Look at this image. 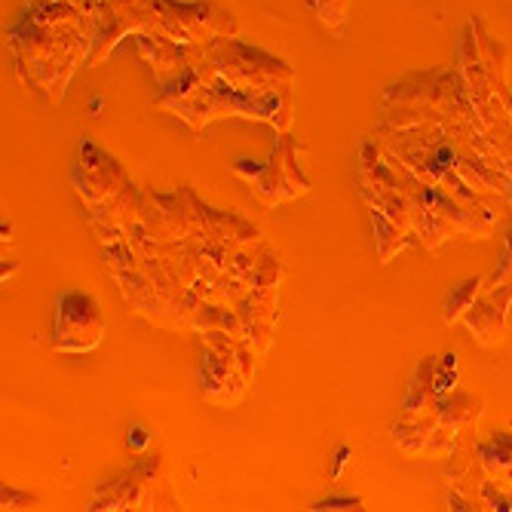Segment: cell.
Wrapping results in <instances>:
<instances>
[{"label": "cell", "mask_w": 512, "mask_h": 512, "mask_svg": "<svg viewBox=\"0 0 512 512\" xmlns=\"http://www.w3.org/2000/svg\"><path fill=\"white\" fill-rule=\"evenodd\" d=\"M92 43H96L92 13L86 7L68 4V0L31 4L7 31L16 74L31 89H40L50 102L65 99L71 77L89 62Z\"/></svg>", "instance_id": "cell-1"}, {"label": "cell", "mask_w": 512, "mask_h": 512, "mask_svg": "<svg viewBox=\"0 0 512 512\" xmlns=\"http://www.w3.org/2000/svg\"><path fill=\"white\" fill-rule=\"evenodd\" d=\"M292 99L295 96H273V99L246 96V92L234 89L221 77L206 80L200 71L188 68L175 80H169L166 86H157L154 108L178 117L194 132H200L209 123L224 120V117H243V120H258V123L273 126L279 135V132H289L295 123Z\"/></svg>", "instance_id": "cell-2"}, {"label": "cell", "mask_w": 512, "mask_h": 512, "mask_svg": "<svg viewBox=\"0 0 512 512\" xmlns=\"http://www.w3.org/2000/svg\"><path fill=\"white\" fill-rule=\"evenodd\" d=\"M206 53L212 59L215 74L234 89L246 92V96H258V99L295 96L298 86L295 68L286 59L261 50V46L246 43L240 34L206 43Z\"/></svg>", "instance_id": "cell-3"}, {"label": "cell", "mask_w": 512, "mask_h": 512, "mask_svg": "<svg viewBox=\"0 0 512 512\" xmlns=\"http://www.w3.org/2000/svg\"><path fill=\"white\" fill-rule=\"evenodd\" d=\"M301 154H304V148L295 142V138L289 132H279L276 145L270 151V160L264 166H258L252 160H237L234 172L252 184L255 194L267 206H283V203H292L313 191V181L301 169Z\"/></svg>", "instance_id": "cell-4"}, {"label": "cell", "mask_w": 512, "mask_h": 512, "mask_svg": "<svg viewBox=\"0 0 512 512\" xmlns=\"http://www.w3.org/2000/svg\"><path fill=\"white\" fill-rule=\"evenodd\" d=\"M154 25V34L181 46H206L218 37L240 34L237 16L215 0H154Z\"/></svg>", "instance_id": "cell-5"}, {"label": "cell", "mask_w": 512, "mask_h": 512, "mask_svg": "<svg viewBox=\"0 0 512 512\" xmlns=\"http://www.w3.org/2000/svg\"><path fill=\"white\" fill-rule=\"evenodd\" d=\"M286 279V267L273 249H267L258 261L252 292L234 307L243 322V341H249L258 353L267 350L276 338L279 325V286Z\"/></svg>", "instance_id": "cell-6"}, {"label": "cell", "mask_w": 512, "mask_h": 512, "mask_svg": "<svg viewBox=\"0 0 512 512\" xmlns=\"http://www.w3.org/2000/svg\"><path fill=\"white\" fill-rule=\"evenodd\" d=\"M160 503H172L169 476L163 457H145L135 463L132 470L99 482L96 497H92L89 509H105V512H123V509H154Z\"/></svg>", "instance_id": "cell-7"}, {"label": "cell", "mask_w": 512, "mask_h": 512, "mask_svg": "<svg viewBox=\"0 0 512 512\" xmlns=\"http://www.w3.org/2000/svg\"><path fill=\"white\" fill-rule=\"evenodd\" d=\"M92 25H96V43L89 53V68L105 65V59L117 50V43L135 34H154V0H99L89 7Z\"/></svg>", "instance_id": "cell-8"}, {"label": "cell", "mask_w": 512, "mask_h": 512, "mask_svg": "<svg viewBox=\"0 0 512 512\" xmlns=\"http://www.w3.org/2000/svg\"><path fill=\"white\" fill-rule=\"evenodd\" d=\"M200 338H203V365H200L203 396L224 408L237 405L249 387L237 368L243 338H230L224 332H203Z\"/></svg>", "instance_id": "cell-9"}, {"label": "cell", "mask_w": 512, "mask_h": 512, "mask_svg": "<svg viewBox=\"0 0 512 512\" xmlns=\"http://www.w3.org/2000/svg\"><path fill=\"white\" fill-rule=\"evenodd\" d=\"M105 338V313L83 292H62L56 301L53 350L56 353H89Z\"/></svg>", "instance_id": "cell-10"}, {"label": "cell", "mask_w": 512, "mask_h": 512, "mask_svg": "<svg viewBox=\"0 0 512 512\" xmlns=\"http://www.w3.org/2000/svg\"><path fill=\"white\" fill-rule=\"evenodd\" d=\"M114 279H117L120 295L129 304V310H135L142 319L157 325V329H166V332L191 329V319H194V310L200 304V295L188 304H172L154 289V283L138 267L126 270V273H114Z\"/></svg>", "instance_id": "cell-11"}, {"label": "cell", "mask_w": 512, "mask_h": 512, "mask_svg": "<svg viewBox=\"0 0 512 512\" xmlns=\"http://www.w3.org/2000/svg\"><path fill=\"white\" fill-rule=\"evenodd\" d=\"M129 181L132 178H129L126 166L114 154L99 148L92 138H83L77 160H74V191L83 206H99V203L111 200L117 191L126 188Z\"/></svg>", "instance_id": "cell-12"}, {"label": "cell", "mask_w": 512, "mask_h": 512, "mask_svg": "<svg viewBox=\"0 0 512 512\" xmlns=\"http://www.w3.org/2000/svg\"><path fill=\"white\" fill-rule=\"evenodd\" d=\"M142 230L154 243H184L191 240L197 218L191 203V188L181 184L172 194H160L145 188V209H142Z\"/></svg>", "instance_id": "cell-13"}, {"label": "cell", "mask_w": 512, "mask_h": 512, "mask_svg": "<svg viewBox=\"0 0 512 512\" xmlns=\"http://www.w3.org/2000/svg\"><path fill=\"white\" fill-rule=\"evenodd\" d=\"M191 203H194V218H197V227L188 243L194 246H203V243H218V246H227L230 252H243L255 243H261V230L246 221L243 215L237 212H221V209H212L209 203H203L197 197V191L191 188Z\"/></svg>", "instance_id": "cell-14"}, {"label": "cell", "mask_w": 512, "mask_h": 512, "mask_svg": "<svg viewBox=\"0 0 512 512\" xmlns=\"http://www.w3.org/2000/svg\"><path fill=\"white\" fill-rule=\"evenodd\" d=\"M142 209H145V188H135L129 181L111 200L99 206H83V215H86V224L92 227V234H96V240L102 246H111V243L126 240V230L142 221Z\"/></svg>", "instance_id": "cell-15"}, {"label": "cell", "mask_w": 512, "mask_h": 512, "mask_svg": "<svg viewBox=\"0 0 512 512\" xmlns=\"http://www.w3.org/2000/svg\"><path fill=\"white\" fill-rule=\"evenodd\" d=\"M482 417V402L473 399L470 393L454 390L448 396H442V411H439V424L427 439L424 457H448L457 442L476 430V421Z\"/></svg>", "instance_id": "cell-16"}, {"label": "cell", "mask_w": 512, "mask_h": 512, "mask_svg": "<svg viewBox=\"0 0 512 512\" xmlns=\"http://www.w3.org/2000/svg\"><path fill=\"white\" fill-rule=\"evenodd\" d=\"M135 46H138V56H142V62L148 65L157 86H166L169 80H175L178 74L191 68V46H181L169 37L135 34Z\"/></svg>", "instance_id": "cell-17"}, {"label": "cell", "mask_w": 512, "mask_h": 512, "mask_svg": "<svg viewBox=\"0 0 512 512\" xmlns=\"http://www.w3.org/2000/svg\"><path fill=\"white\" fill-rule=\"evenodd\" d=\"M470 25H473V31H476L479 50H482V59H485L488 86H491V92L503 102V108H506L509 117H512V92H509V86H506V59H509V50H506V46H503L500 40H494V37L488 34L482 16H470Z\"/></svg>", "instance_id": "cell-18"}, {"label": "cell", "mask_w": 512, "mask_h": 512, "mask_svg": "<svg viewBox=\"0 0 512 512\" xmlns=\"http://www.w3.org/2000/svg\"><path fill=\"white\" fill-rule=\"evenodd\" d=\"M436 362L439 359H424L414 368L411 387L399 405V421H417V417H424L427 411H433L439 405L442 396L436 393Z\"/></svg>", "instance_id": "cell-19"}, {"label": "cell", "mask_w": 512, "mask_h": 512, "mask_svg": "<svg viewBox=\"0 0 512 512\" xmlns=\"http://www.w3.org/2000/svg\"><path fill=\"white\" fill-rule=\"evenodd\" d=\"M506 316H509V310H503L500 304H494L485 292H482V298L463 313V325H467V332L473 335V341L476 344H482V347H497L500 341H503V335H506Z\"/></svg>", "instance_id": "cell-20"}, {"label": "cell", "mask_w": 512, "mask_h": 512, "mask_svg": "<svg viewBox=\"0 0 512 512\" xmlns=\"http://www.w3.org/2000/svg\"><path fill=\"white\" fill-rule=\"evenodd\" d=\"M191 332H197V335H203V332H224L230 338H243V322H240L237 310L200 298V304L194 310V319H191Z\"/></svg>", "instance_id": "cell-21"}, {"label": "cell", "mask_w": 512, "mask_h": 512, "mask_svg": "<svg viewBox=\"0 0 512 512\" xmlns=\"http://www.w3.org/2000/svg\"><path fill=\"white\" fill-rule=\"evenodd\" d=\"M485 292V276H470V279H463L460 286H454L442 304V319L451 325V322H460L463 313H467Z\"/></svg>", "instance_id": "cell-22"}, {"label": "cell", "mask_w": 512, "mask_h": 512, "mask_svg": "<svg viewBox=\"0 0 512 512\" xmlns=\"http://www.w3.org/2000/svg\"><path fill=\"white\" fill-rule=\"evenodd\" d=\"M371 212V221H375V243H378V261L381 264H390L399 252H402V246H405V240L411 237L408 230H402L396 221H390L384 212H378V209H368Z\"/></svg>", "instance_id": "cell-23"}, {"label": "cell", "mask_w": 512, "mask_h": 512, "mask_svg": "<svg viewBox=\"0 0 512 512\" xmlns=\"http://www.w3.org/2000/svg\"><path fill=\"white\" fill-rule=\"evenodd\" d=\"M307 7L325 31H341L350 13V0H307Z\"/></svg>", "instance_id": "cell-24"}, {"label": "cell", "mask_w": 512, "mask_h": 512, "mask_svg": "<svg viewBox=\"0 0 512 512\" xmlns=\"http://www.w3.org/2000/svg\"><path fill=\"white\" fill-rule=\"evenodd\" d=\"M102 261H105V267H108L111 273H126V270H135V267H138L135 249H132L129 240L102 246Z\"/></svg>", "instance_id": "cell-25"}, {"label": "cell", "mask_w": 512, "mask_h": 512, "mask_svg": "<svg viewBox=\"0 0 512 512\" xmlns=\"http://www.w3.org/2000/svg\"><path fill=\"white\" fill-rule=\"evenodd\" d=\"M479 497H482V503H485L488 509H494V512H512V491L503 488L500 482H494L491 476H485V479L479 482Z\"/></svg>", "instance_id": "cell-26"}, {"label": "cell", "mask_w": 512, "mask_h": 512, "mask_svg": "<svg viewBox=\"0 0 512 512\" xmlns=\"http://www.w3.org/2000/svg\"><path fill=\"white\" fill-rule=\"evenodd\" d=\"M457 381H460L457 356H454V353L439 356V362H436V393H439V396L454 393V390H457Z\"/></svg>", "instance_id": "cell-27"}, {"label": "cell", "mask_w": 512, "mask_h": 512, "mask_svg": "<svg viewBox=\"0 0 512 512\" xmlns=\"http://www.w3.org/2000/svg\"><path fill=\"white\" fill-rule=\"evenodd\" d=\"M34 506H37V497H31L25 491H16L13 485H4V491H0V509H4V512L34 509Z\"/></svg>", "instance_id": "cell-28"}, {"label": "cell", "mask_w": 512, "mask_h": 512, "mask_svg": "<svg viewBox=\"0 0 512 512\" xmlns=\"http://www.w3.org/2000/svg\"><path fill=\"white\" fill-rule=\"evenodd\" d=\"M506 283H512V224L506 230V252L500 258V267L491 276V286H506Z\"/></svg>", "instance_id": "cell-29"}, {"label": "cell", "mask_w": 512, "mask_h": 512, "mask_svg": "<svg viewBox=\"0 0 512 512\" xmlns=\"http://www.w3.org/2000/svg\"><path fill=\"white\" fill-rule=\"evenodd\" d=\"M310 509H319V512H325V509H362V500L359 497H325V500L313 503Z\"/></svg>", "instance_id": "cell-30"}, {"label": "cell", "mask_w": 512, "mask_h": 512, "mask_svg": "<svg viewBox=\"0 0 512 512\" xmlns=\"http://www.w3.org/2000/svg\"><path fill=\"white\" fill-rule=\"evenodd\" d=\"M494 304H500L503 310H509L512 307V283H506V286H488V292H485Z\"/></svg>", "instance_id": "cell-31"}, {"label": "cell", "mask_w": 512, "mask_h": 512, "mask_svg": "<svg viewBox=\"0 0 512 512\" xmlns=\"http://www.w3.org/2000/svg\"><path fill=\"white\" fill-rule=\"evenodd\" d=\"M148 442H151V433H145L142 427H135V430L129 433V448H132V451H145Z\"/></svg>", "instance_id": "cell-32"}, {"label": "cell", "mask_w": 512, "mask_h": 512, "mask_svg": "<svg viewBox=\"0 0 512 512\" xmlns=\"http://www.w3.org/2000/svg\"><path fill=\"white\" fill-rule=\"evenodd\" d=\"M347 457H350V448H341V451H338V467H335V479H341V473H344V463H347Z\"/></svg>", "instance_id": "cell-33"}, {"label": "cell", "mask_w": 512, "mask_h": 512, "mask_svg": "<svg viewBox=\"0 0 512 512\" xmlns=\"http://www.w3.org/2000/svg\"><path fill=\"white\" fill-rule=\"evenodd\" d=\"M16 270H19V264H7V261H4V270H0V276H4V279H10V276H13Z\"/></svg>", "instance_id": "cell-34"}, {"label": "cell", "mask_w": 512, "mask_h": 512, "mask_svg": "<svg viewBox=\"0 0 512 512\" xmlns=\"http://www.w3.org/2000/svg\"><path fill=\"white\" fill-rule=\"evenodd\" d=\"M68 4H77V7H86L89 10V7H96L99 0H68Z\"/></svg>", "instance_id": "cell-35"}, {"label": "cell", "mask_w": 512, "mask_h": 512, "mask_svg": "<svg viewBox=\"0 0 512 512\" xmlns=\"http://www.w3.org/2000/svg\"><path fill=\"white\" fill-rule=\"evenodd\" d=\"M13 243V224H4V246Z\"/></svg>", "instance_id": "cell-36"}, {"label": "cell", "mask_w": 512, "mask_h": 512, "mask_svg": "<svg viewBox=\"0 0 512 512\" xmlns=\"http://www.w3.org/2000/svg\"><path fill=\"white\" fill-rule=\"evenodd\" d=\"M509 209H512V191H509Z\"/></svg>", "instance_id": "cell-37"}, {"label": "cell", "mask_w": 512, "mask_h": 512, "mask_svg": "<svg viewBox=\"0 0 512 512\" xmlns=\"http://www.w3.org/2000/svg\"><path fill=\"white\" fill-rule=\"evenodd\" d=\"M31 4H43V0H31Z\"/></svg>", "instance_id": "cell-38"}]
</instances>
